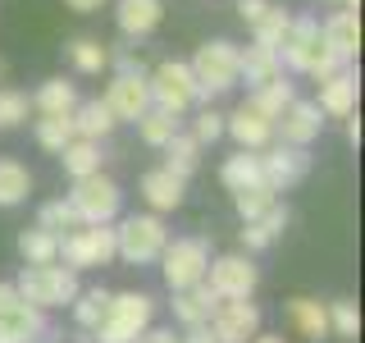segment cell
I'll use <instances>...</instances> for the list:
<instances>
[{"instance_id": "1", "label": "cell", "mask_w": 365, "mask_h": 343, "mask_svg": "<svg viewBox=\"0 0 365 343\" xmlns=\"http://www.w3.org/2000/svg\"><path fill=\"white\" fill-rule=\"evenodd\" d=\"M279 60H283V69L311 74V78H329V74H338V69L347 64L324 46L315 14H292L288 19V32H283V41H279Z\"/></svg>"}, {"instance_id": "2", "label": "cell", "mask_w": 365, "mask_h": 343, "mask_svg": "<svg viewBox=\"0 0 365 343\" xmlns=\"http://www.w3.org/2000/svg\"><path fill=\"white\" fill-rule=\"evenodd\" d=\"M14 289L23 302L41 307V312H51V307H68L78 297V270L60 266V261H46V266H23V274L14 279Z\"/></svg>"}, {"instance_id": "3", "label": "cell", "mask_w": 365, "mask_h": 343, "mask_svg": "<svg viewBox=\"0 0 365 343\" xmlns=\"http://www.w3.org/2000/svg\"><path fill=\"white\" fill-rule=\"evenodd\" d=\"M151 320H155V297L151 293H110L106 320L91 329V339L96 343H133Z\"/></svg>"}, {"instance_id": "4", "label": "cell", "mask_w": 365, "mask_h": 343, "mask_svg": "<svg viewBox=\"0 0 365 343\" xmlns=\"http://www.w3.org/2000/svg\"><path fill=\"white\" fill-rule=\"evenodd\" d=\"M192 78H197V101L210 106L215 96H224V91L237 87V46L233 41H205L197 55H192Z\"/></svg>"}, {"instance_id": "5", "label": "cell", "mask_w": 365, "mask_h": 343, "mask_svg": "<svg viewBox=\"0 0 365 343\" xmlns=\"http://www.w3.org/2000/svg\"><path fill=\"white\" fill-rule=\"evenodd\" d=\"M165 243H169V229L155 211L128 215V220H119V229H114V257H123L128 266H151V261H160Z\"/></svg>"}, {"instance_id": "6", "label": "cell", "mask_w": 365, "mask_h": 343, "mask_svg": "<svg viewBox=\"0 0 365 343\" xmlns=\"http://www.w3.org/2000/svg\"><path fill=\"white\" fill-rule=\"evenodd\" d=\"M68 202H73V211H78V220H83V224H114V220H119V211H123L119 183L106 179L101 169H96V174L73 179V192H68Z\"/></svg>"}, {"instance_id": "7", "label": "cell", "mask_w": 365, "mask_h": 343, "mask_svg": "<svg viewBox=\"0 0 365 343\" xmlns=\"http://www.w3.org/2000/svg\"><path fill=\"white\" fill-rule=\"evenodd\" d=\"M55 261H64L68 270L110 266L114 261V229L110 224H78V229H68V234H60Z\"/></svg>"}, {"instance_id": "8", "label": "cell", "mask_w": 365, "mask_h": 343, "mask_svg": "<svg viewBox=\"0 0 365 343\" xmlns=\"http://www.w3.org/2000/svg\"><path fill=\"white\" fill-rule=\"evenodd\" d=\"M205 266H210V243L205 238H174V243H165V252H160V270H165L169 293L205 279Z\"/></svg>"}, {"instance_id": "9", "label": "cell", "mask_w": 365, "mask_h": 343, "mask_svg": "<svg viewBox=\"0 0 365 343\" xmlns=\"http://www.w3.org/2000/svg\"><path fill=\"white\" fill-rule=\"evenodd\" d=\"M146 87H151V106H165L174 114H187L197 106V78L182 60L155 64V74H146Z\"/></svg>"}, {"instance_id": "10", "label": "cell", "mask_w": 365, "mask_h": 343, "mask_svg": "<svg viewBox=\"0 0 365 343\" xmlns=\"http://www.w3.org/2000/svg\"><path fill=\"white\" fill-rule=\"evenodd\" d=\"M205 325H210L215 343H247L260 334V307L251 297H220Z\"/></svg>"}, {"instance_id": "11", "label": "cell", "mask_w": 365, "mask_h": 343, "mask_svg": "<svg viewBox=\"0 0 365 343\" xmlns=\"http://www.w3.org/2000/svg\"><path fill=\"white\" fill-rule=\"evenodd\" d=\"M260 174H265V183L274 192H288L311 174V151L306 146H288V142H279V146L269 142L265 156H260Z\"/></svg>"}, {"instance_id": "12", "label": "cell", "mask_w": 365, "mask_h": 343, "mask_svg": "<svg viewBox=\"0 0 365 343\" xmlns=\"http://www.w3.org/2000/svg\"><path fill=\"white\" fill-rule=\"evenodd\" d=\"M319 133H324V110L315 101H302V96H292L283 106V114L274 119V137L288 146H311Z\"/></svg>"}, {"instance_id": "13", "label": "cell", "mask_w": 365, "mask_h": 343, "mask_svg": "<svg viewBox=\"0 0 365 343\" xmlns=\"http://www.w3.org/2000/svg\"><path fill=\"white\" fill-rule=\"evenodd\" d=\"M256 266H251L247 257H215L210 266H205V284H210L220 297H251L256 293Z\"/></svg>"}, {"instance_id": "14", "label": "cell", "mask_w": 365, "mask_h": 343, "mask_svg": "<svg viewBox=\"0 0 365 343\" xmlns=\"http://www.w3.org/2000/svg\"><path fill=\"white\" fill-rule=\"evenodd\" d=\"M110 106L114 119L123 124H137V114H142L146 106H151V87H146V74H114L106 96H101Z\"/></svg>"}, {"instance_id": "15", "label": "cell", "mask_w": 365, "mask_h": 343, "mask_svg": "<svg viewBox=\"0 0 365 343\" xmlns=\"http://www.w3.org/2000/svg\"><path fill=\"white\" fill-rule=\"evenodd\" d=\"M356 96H361V78H356L351 64H342L338 74L319 78V101H315V106L324 114H334V119H347V114L356 110Z\"/></svg>"}, {"instance_id": "16", "label": "cell", "mask_w": 365, "mask_h": 343, "mask_svg": "<svg viewBox=\"0 0 365 343\" xmlns=\"http://www.w3.org/2000/svg\"><path fill=\"white\" fill-rule=\"evenodd\" d=\"M319 37H324V46L338 60L351 64L361 51V9H334V14L319 23Z\"/></svg>"}, {"instance_id": "17", "label": "cell", "mask_w": 365, "mask_h": 343, "mask_svg": "<svg viewBox=\"0 0 365 343\" xmlns=\"http://www.w3.org/2000/svg\"><path fill=\"white\" fill-rule=\"evenodd\" d=\"M224 133L233 137L237 146H247V151H265L274 142V119L256 114L251 106H237L233 114H224Z\"/></svg>"}, {"instance_id": "18", "label": "cell", "mask_w": 365, "mask_h": 343, "mask_svg": "<svg viewBox=\"0 0 365 343\" xmlns=\"http://www.w3.org/2000/svg\"><path fill=\"white\" fill-rule=\"evenodd\" d=\"M165 19V0H114V23L123 37H151Z\"/></svg>"}, {"instance_id": "19", "label": "cell", "mask_w": 365, "mask_h": 343, "mask_svg": "<svg viewBox=\"0 0 365 343\" xmlns=\"http://www.w3.org/2000/svg\"><path fill=\"white\" fill-rule=\"evenodd\" d=\"M0 334L14 339V343H32L46 334V312L32 302H23V297H14L9 307H0Z\"/></svg>"}, {"instance_id": "20", "label": "cell", "mask_w": 365, "mask_h": 343, "mask_svg": "<svg viewBox=\"0 0 365 343\" xmlns=\"http://www.w3.org/2000/svg\"><path fill=\"white\" fill-rule=\"evenodd\" d=\"M279 74H283V60H279V51H274V46L251 41L247 51L237 46V83L260 87V83H269V78H279Z\"/></svg>"}, {"instance_id": "21", "label": "cell", "mask_w": 365, "mask_h": 343, "mask_svg": "<svg viewBox=\"0 0 365 343\" xmlns=\"http://www.w3.org/2000/svg\"><path fill=\"white\" fill-rule=\"evenodd\" d=\"M215 307H220V293L205 279L187 284V289H174V320L178 325H201V320H210Z\"/></svg>"}, {"instance_id": "22", "label": "cell", "mask_w": 365, "mask_h": 343, "mask_svg": "<svg viewBox=\"0 0 365 343\" xmlns=\"http://www.w3.org/2000/svg\"><path fill=\"white\" fill-rule=\"evenodd\" d=\"M182 183L187 179H178L174 169H151V174H142V197H146V206H151L155 215H165V211H178L182 206Z\"/></svg>"}, {"instance_id": "23", "label": "cell", "mask_w": 365, "mask_h": 343, "mask_svg": "<svg viewBox=\"0 0 365 343\" xmlns=\"http://www.w3.org/2000/svg\"><path fill=\"white\" fill-rule=\"evenodd\" d=\"M68 119H73V137H91V142H106V137L114 133V124H119L101 96H91V101H78Z\"/></svg>"}, {"instance_id": "24", "label": "cell", "mask_w": 365, "mask_h": 343, "mask_svg": "<svg viewBox=\"0 0 365 343\" xmlns=\"http://www.w3.org/2000/svg\"><path fill=\"white\" fill-rule=\"evenodd\" d=\"M288 229V206H279L274 202L265 215H256V220H242V247L247 252H265L274 238Z\"/></svg>"}, {"instance_id": "25", "label": "cell", "mask_w": 365, "mask_h": 343, "mask_svg": "<svg viewBox=\"0 0 365 343\" xmlns=\"http://www.w3.org/2000/svg\"><path fill=\"white\" fill-rule=\"evenodd\" d=\"M288 320H292V329L302 339H329V307L324 302H315V297H292L288 302Z\"/></svg>"}, {"instance_id": "26", "label": "cell", "mask_w": 365, "mask_h": 343, "mask_svg": "<svg viewBox=\"0 0 365 343\" xmlns=\"http://www.w3.org/2000/svg\"><path fill=\"white\" fill-rule=\"evenodd\" d=\"M101 142H91V137H68V142L60 146V165L68 179H83V174H96L101 169Z\"/></svg>"}, {"instance_id": "27", "label": "cell", "mask_w": 365, "mask_h": 343, "mask_svg": "<svg viewBox=\"0 0 365 343\" xmlns=\"http://www.w3.org/2000/svg\"><path fill=\"white\" fill-rule=\"evenodd\" d=\"M160 151H165V169H174L178 179H192V174L201 169V142H197L192 133H182V129L169 137Z\"/></svg>"}, {"instance_id": "28", "label": "cell", "mask_w": 365, "mask_h": 343, "mask_svg": "<svg viewBox=\"0 0 365 343\" xmlns=\"http://www.w3.org/2000/svg\"><path fill=\"white\" fill-rule=\"evenodd\" d=\"M292 96H297V91H292V83L279 74V78H269V83L251 87V91H247V106L256 110V114H265V119H279V114H283V106H288Z\"/></svg>"}, {"instance_id": "29", "label": "cell", "mask_w": 365, "mask_h": 343, "mask_svg": "<svg viewBox=\"0 0 365 343\" xmlns=\"http://www.w3.org/2000/svg\"><path fill=\"white\" fill-rule=\"evenodd\" d=\"M178 129H182V114L165 110V106H146L142 114H137V133H142L146 146H165Z\"/></svg>"}, {"instance_id": "30", "label": "cell", "mask_w": 365, "mask_h": 343, "mask_svg": "<svg viewBox=\"0 0 365 343\" xmlns=\"http://www.w3.org/2000/svg\"><path fill=\"white\" fill-rule=\"evenodd\" d=\"M78 87L73 83H64V78H46V83L37 87V96H32V110L37 114H73L78 106Z\"/></svg>"}, {"instance_id": "31", "label": "cell", "mask_w": 365, "mask_h": 343, "mask_svg": "<svg viewBox=\"0 0 365 343\" xmlns=\"http://www.w3.org/2000/svg\"><path fill=\"white\" fill-rule=\"evenodd\" d=\"M32 192V169L23 160L0 156V206H23Z\"/></svg>"}, {"instance_id": "32", "label": "cell", "mask_w": 365, "mask_h": 343, "mask_svg": "<svg viewBox=\"0 0 365 343\" xmlns=\"http://www.w3.org/2000/svg\"><path fill=\"white\" fill-rule=\"evenodd\" d=\"M220 179H224V188H228V192L251 188V183H265V174H260V156H256V151H247V146H237V156H228V160H224Z\"/></svg>"}, {"instance_id": "33", "label": "cell", "mask_w": 365, "mask_h": 343, "mask_svg": "<svg viewBox=\"0 0 365 343\" xmlns=\"http://www.w3.org/2000/svg\"><path fill=\"white\" fill-rule=\"evenodd\" d=\"M55 252H60V234H51V229L32 224L19 234V257L28 266H46V261H55Z\"/></svg>"}, {"instance_id": "34", "label": "cell", "mask_w": 365, "mask_h": 343, "mask_svg": "<svg viewBox=\"0 0 365 343\" xmlns=\"http://www.w3.org/2000/svg\"><path fill=\"white\" fill-rule=\"evenodd\" d=\"M68 60H73L78 74H106L110 51H106V41H96V37H73L68 41Z\"/></svg>"}, {"instance_id": "35", "label": "cell", "mask_w": 365, "mask_h": 343, "mask_svg": "<svg viewBox=\"0 0 365 343\" xmlns=\"http://www.w3.org/2000/svg\"><path fill=\"white\" fill-rule=\"evenodd\" d=\"M68 307H73V325H78V329H96L101 320H106L110 293H106V289H87V293L78 289V297H73Z\"/></svg>"}, {"instance_id": "36", "label": "cell", "mask_w": 365, "mask_h": 343, "mask_svg": "<svg viewBox=\"0 0 365 343\" xmlns=\"http://www.w3.org/2000/svg\"><path fill=\"white\" fill-rule=\"evenodd\" d=\"M288 9L283 5H269L265 14H260L256 23H251V41H260V46H274L279 51V41H283V32H288Z\"/></svg>"}, {"instance_id": "37", "label": "cell", "mask_w": 365, "mask_h": 343, "mask_svg": "<svg viewBox=\"0 0 365 343\" xmlns=\"http://www.w3.org/2000/svg\"><path fill=\"white\" fill-rule=\"evenodd\" d=\"M274 202H279V192H274L269 183H251V188H237V192H233V206H237V215H242V220L265 215Z\"/></svg>"}, {"instance_id": "38", "label": "cell", "mask_w": 365, "mask_h": 343, "mask_svg": "<svg viewBox=\"0 0 365 343\" xmlns=\"http://www.w3.org/2000/svg\"><path fill=\"white\" fill-rule=\"evenodd\" d=\"M37 224L51 229V234H68V229H78L83 220H78V211H73V202H68V197H55V202H46L41 211H37Z\"/></svg>"}, {"instance_id": "39", "label": "cell", "mask_w": 365, "mask_h": 343, "mask_svg": "<svg viewBox=\"0 0 365 343\" xmlns=\"http://www.w3.org/2000/svg\"><path fill=\"white\" fill-rule=\"evenodd\" d=\"M68 137H73V119H68V114H41L37 119V142L46 146V151L60 156V146L68 142Z\"/></svg>"}, {"instance_id": "40", "label": "cell", "mask_w": 365, "mask_h": 343, "mask_svg": "<svg viewBox=\"0 0 365 343\" xmlns=\"http://www.w3.org/2000/svg\"><path fill=\"white\" fill-rule=\"evenodd\" d=\"M28 114H32V96H28V91L0 87V129H19V124H28Z\"/></svg>"}, {"instance_id": "41", "label": "cell", "mask_w": 365, "mask_h": 343, "mask_svg": "<svg viewBox=\"0 0 365 343\" xmlns=\"http://www.w3.org/2000/svg\"><path fill=\"white\" fill-rule=\"evenodd\" d=\"M329 334H338V339H356L361 334L356 302H329Z\"/></svg>"}, {"instance_id": "42", "label": "cell", "mask_w": 365, "mask_h": 343, "mask_svg": "<svg viewBox=\"0 0 365 343\" xmlns=\"http://www.w3.org/2000/svg\"><path fill=\"white\" fill-rule=\"evenodd\" d=\"M192 137H197L201 146L220 142V137H224V114H220V110H201L197 119H192Z\"/></svg>"}, {"instance_id": "43", "label": "cell", "mask_w": 365, "mask_h": 343, "mask_svg": "<svg viewBox=\"0 0 365 343\" xmlns=\"http://www.w3.org/2000/svg\"><path fill=\"white\" fill-rule=\"evenodd\" d=\"M110 64H114V74H146V69H142V60L133 55V46H119V51L110 55Z\"/></svg>"}, {"instance_id": "44", "label": "cell", "mask_w": 365, "mask_h": 343, "mask_svg": "<svg viewBox=\"0 0 365 343\" xmlns=\"http://www.w3.org/2000/svg\"><path fill=\"white\" fill-rule=\"evenodd\" d=\"M269 9V0H237V14H242V23L251 28V23H256L260 14H265Z\"/></svg>"}, {"instance_id": "45", "label": "cell", "mask_w": 365, "mask_h": 343, "mask_svg": "<svg viewBox=\"0 0 365 343\" xmlns=\"http://www.w3.org/2000/svg\"><path fill=\"white\" fill-rule=\"evenodd\" d=\"M178 343H215V334H210V325H182V334H178Z\"/></svg>"}, {"instance_id": "46", "label": "cell", "mask_w": 365, "mask_h": 343, "mask_svg": "<svg viewBox=\"0 0 365 343\" xmlns=\"http://www.w3.org/2000/svg\"><path fill=\"white\" fill-rule=\"evenodd\" d=\"M133 343H178V334H174V329H160V325H146Z\"/></svg>"}, {"instance_id": "47", "label": "cell", "mask_w": 365, "mask_h": 343, "mask_svg": "<svg viewBox=\"0 0 365 343\" xmlns=\"http://www.w3.org/2000/svg\"><path fill=\"white\" fill-rule=\"evenodd\" d=\"M68 9H73V14H96L101 5H106V0H64Z\"/></svg>"}, {"instance_id": "48", "label": "cell", "mask_w": 365, "mask_h": 343, "mask_svg": "<svg viewBox=\"0 0 365 343\" xmlns=\"http://www.w3.org/2000/svg\"><path fill=\"white\" fill-rule=\"evenodd\" d=\"M347 142H351V146H361V119H356V110L347 114Z\"/></svg>"}, {"instance_id": "49", "label": "cell", "mask_w": 365, "mask_h": 343, "mask_svg": "<svg viewBox=\"0 0 365 343\" xmlns=\"http://www.w3.org/2000/svg\"><path fill=\"white\" fill-rule=\"evenodd\" d=\"M14 297H19V289H14V284H0V307H9Z\"/></svg>"}, {"instance_id": "50", "label": "cell", "mask_w": 365, "mask_h": 343, "mask_svg": "<svg viewBox=\"0 0 365 343\" xmlns=\"http://www.w3.org/2000/svg\"><path fill=\"white\" fill-rule=\"evenodd\" d=\"M247 343H283V334H256V339H247Z\"/></svg>"}, {"instance_id": "51", "label": "cell", "mask_w": 365, "mask_h": 343, "mask_svg": "<svg viewBox=\"0 0 365 343\" xmlns=\"http://www.w3.org/2000/svg\"><path fill=\"white\" fill-rule=\"evenodd\" d=\"M338 9H361V0H334Z\"/></svg>"}, {"instance_id": "52", "label": "cell", "mask_w": 365, "mask_h": 343, "mask_svg": "<svg viewBox=\"0 0 365 343\" xmlns=\"http://www.w3.org/2000/svg\"><path fill=\"white\" fill-rule=\"evenodd\" d=\"M0 343H14V339H5V334H0Z\"/></svg>"}, {"instance_id": "53", "label": "cell", "mask_w": 365, "mask_h": 343, "mask_svg": "<svg viewBox=\"0 0 365 343\" xmlns=\"http://www.w3.org/2000/svg\"><path fill=\"white\" fill-rule=\"evenodd\" d=\"M0 74H5V64H0Z\"/></svg>"}, {"instance_id": "54", "label": "cell", "mask_w": 365, "mask_h": 343, "mask_svg": "<svg viewBox=\"0 0 365 343\" xmlns=\"http://www.w3.org/2000/svg\"><path fill=\"white\" fill-rule=\"evenodd\" d=\"M32 343H37V339H32Z\"/></svg>"}]
</instances>
